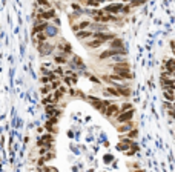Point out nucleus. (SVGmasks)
Listing matches in <instances>:
<instances>
[{"mask_svg": "<svg viewBox=\"0 0 175 172\" xmlns=\"http://www.w3.org/2000/svg\"><path fill=\"white\" fill-rule=\"evenodd\" d=\"M54 17H55V11L54 9H40L38 12H37V19H43V20H52Z\"/></svg>", "mask_w": 175, "mask_h": 172, "instance_id": "f257e3e1", "label": "nucleus"}, {"mask_svg": "<svg viewBox=\"0 0 175 172\" xmlns=\"http://www.w3.org/2000/svg\"><path fill=\"white\" fill-rule=\"evenodd\" d=\"M48 20H43V19H38L37 20V23L34 25V32H43L45 29H48Z\"/></svg>", "mask_w": 175, "mask_h": 172, "instance_id": "f03ea898", "label": "nucleus"}, {"mask_svg": "<svg viewBox=\"0 0 175 172\" xmlns=\"http://www.w3.org/2000/svg\"><path fill=\"white\" fill-rule=\"evenodd\" d=\"M132 117H134V111H123L118 114L117 120H118V123H124V121H129Z\"/></svg>", "mask_w": 175, "mask_h": 172, "instance_id": "7ed1b4c3", "label": "nucleus"}, {"mask_svg": "<svg viewBox=\"0 0 175 172\" xmlns=\"http://www.w3.org/2000/svg\"><path fill=\"white\" fill-rule=\"evenodd\" d=\"M123 9V5L120 3H114V5H107L105 8V12H111V14H117L118 11Z\"/></svg>", "mask_w": 175, "mask_h": 172, "instance_id": "20e7f679", "label": "nucleus"}, {"mask_svg": "<svg viewBox=\"0 0 175 172\" xmlns=\"http://www.w3.org/2000/svg\"><path fill=\"white\" fill-rule=\"evenodd\" d=\"M105 114H106V115H109V117H112V115H118V114H120V108L115 106V105H109V106H107V109L105 111Z\"/></svg>", "mask_w": 175, "mask_h": 172, "instance_id": "39448f33", "label": "nucleus"}, {"mask_svg": "<svg viewBox=\"0 0 175 172\" xmlns=\"http://www.w3.org/2000/svg\"><path fill=\"white\" fill-rule=\"evenodd\" d=\"M111 48H114V49H122V48H123V42L120 39H112Z\"/></svg>", "mask_w": 175, "mask_h": 172, "instance_id": "423d86ee", "label": "nucleus"}, {"mask_svg": "<svg viewBox=\"0 0 175 172\" xmlns=\"http://www.w3.org/2000/svg\"><path fill=\"white\" fill-rule=\"evenodd\" d=\"M77 37H78V39H88V37H92V32H91V31L80 29V31H77Z\"/></svg>", "mask_w": 175, "mask_h": 172, "instance_id": "0eeeda50", "label": "nucleus"}, {"mask_svg": "<svg viewBox=\"0 0 175 172\" xmlns=\"http://www.w3.org/2000/svg\"><path fill=\"white\" fill-rule=\"evenodd\" d=\"M105 42L103 40H100V39H94L92 42H88V46L89 48H98V46H102Z\"/></svg>", "mask_w": 175, "mask_h": 172, "instance_id": "6e6552de", "label": "nucleus"}, {"mask_svg": "<svg viewBox=\"0 0 175 172\" xmlns=\"http://www.w3.org/2000/svg\"><path fill=\"white\" fill-rule=\"evenodd\" d=\"M43 103L45 105H54V103H57V100L52 97V95H45L43 97Z\"/></svg>", "mask_w": 175, "mask_h": 172, "instance_id": "1a4fd4ad", "label": "nucleus"}, {"mask_svg": "<svg viewBox=\"0 0 175 172\" xmlns=\"http://www.w3.org/2000/svg\"><path fill=\"white\" fill-rule=\"evenodd\" d=\"M117 89H118L120 95H124V97H129V94H131V91H129V89H126V88L120 86V85H117Z\"/></svg>", "mask_w": 175, "mask_h": 172, "instance_id": "9d476101", "label": "nucleus"}, {"mask_svg": "<svg viewBox=\"0 0 175 172\" xmlns=\"http://www.w3.org/2000/svg\"><path fill=\"white\" fill-rule=\"evenodd\" d=\"M54 61H55L57 65H63V63H66V57L65 56H55L54 57Z\"/></svg>", "mask_w": 175, "mask_h": 172, "instance_id": "9b49d317", "label": "nucleus"}, {"mask_svg": "<svg viewBox=\"0 0 175 172\" xmlns=\"http://www.w3.org/2000/svg\"><path fill=\"white\" fill-rule=\"evenodd\" d=\"M52 89H54V88H52V85H49V83H48V85H43L42 92H43V94H49V92L52 91Z\"/></svg>", "mask_w": 175, "mask_h": 172, "instance_id": "f8f14e48", "label": "nucleus"}, {"mask_svg": "<svg viewBox=\"0 0 175 172\" xmlns=\"http://www.w3.org/2000/svg\"><path fill=\"white\" fill-rule=\"evenodd\" d=\"M132 128V123L129 121V123H127V125H123V126H120L118 128V131H120V132H126V131H129Z\"/></svg>", "mask_w": 175, "mask_h": 172, "instance_id": "ddd939ff", "label": "nucleus"}, {"mask_svg": "<svg viewBox=\"0 0 175 172\" xmlns=\"http://www.w3.org/2000/svg\"><path fill=\"white\" fill-rule=\"evenodd\" d=\"M103 2V0H88V5H89V6H98L100 3H102Z\"/></svg>", "mask_w": 175, "mask_h": 172, "instance_id": "4468645a", "label": "nucleus"}, {"mask_svg": "<svg viewBox=\"0 0 175 172\" xmlns=\"http://www.w3.org/2000/svg\"><path fill=\"white\" fill-rule=\"evenodd\" d=\"M37 3L40 6H45V8H49V6H51V3L48 2V0H37Z\"/></svg>", "mask_w": 175, "mask_h": 172, "instance_id": "2eb2a0df", "label": "nucleus"}, {"mask_svg": "<svg viewBox=\"0 0 175 172\" xmlns=\"http://www.w3.org/2000/svg\"><path fill=\"white\" fill-rule=\"evenodd\" d=\"M46 39H48V37H46V36H45V34H43V32H38V36H37V40H38V42H40V43H43V42H46Z\"/></svg>", "mask_w": 175, "mask_h": 172, "instance_id": "dca6fc26", "label": "nucleus"}, {"mask_svg": "<svg viewBox=\"0 0 175 172\" xmlns=\"http://www.w3.org/2000/svg\"><path fill=\"white\" fill-rule=\"evenodd\" d=\"M126 109H131V105L129 103H124V105L120 108V112H123V111H126Z\"/></svg>", "mask_w": 175, "mask_h": 172, "instance_id": "f3484780", "label": "nucleus"}, {"mask_svg": "<svg viewBox=\"0 0 175 172\" xmlns=\"http://www.w3.org/2000/svg\"><path fill=\"white\" fill-rule=\"evenodd\" d=\"M65 52H68V54H71V52H72L71 45H69V43H65Z\"/></svg>", "mask_w": 175, "mask_h": 172, "instance_id": "a211bd4d", "label": "nucleus"}, {"mask_svg": "<svg viewBox=\"0 0 175 172\" xmlns=\"http://www.w3.org/2000/svg\"><path fill=\"white\" fill-rule=\"evenodd\" d=\"M127 137H129V138H135V137H137V131H131V132L127 134Z\"/></svg>", "mask_w": 175, "mask_h": 172, "instance_id": "6ab92c4d", "label": "nucleus"}, {"mask_svg": "<svg viewBox=\"0 0 175 172\" xmlns=\"http://www.w3.org/2000/svg\"><path fill=\"white\" fill-rule=\"evenodd\" d=\"M164 97H166L167 100H174V98H172V94H171L169 91H164Z\"/></svg>", "mask_w": 175, "mask_h": 172, "instance_id": "aec40b11", "label": "nucleus"}, {"mask_svg": "<svg viewBox=\"0 0 175 172\" xmlns=\"http://www.w3.org/2000/svg\"><path fill=\"white\" fill-rule=\"evenodd\" d=\"M144 2V0H134V2H132V6H137V5H141V3H143Z\"/></svg>", "mask_w": 175, "mask_h": 172, "instance_id": "412c9836", "label": "nucleus"}, {"mask_svg": "<svg viewBox=\"0 0 175 172\" xmlns=\"http://www.w3.org/2000/svg\"><path fill=\"white\" fill-rule=\"evenodd\" d=\"M112 160V155H105V163H111Z\"/></svg>", "mask_w": 175, "mask_h": 172, "instance_id": "4be33fe9", "label": "nucleus"}]
</instances>
